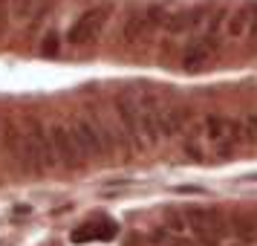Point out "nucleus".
Instances as JSON below:
<instances>
[{"label":"nucleus","mask_w":257,"mask_h":246,"mask_svg":"<svg viewBox=\"0 0 257 246\" xmlns=\"http://www.w3.org/2000/svg\"><path fill=\"white\" fill-rule=\"evenodd\" d=\"M217 55H220V32L217 29H202L182 52V70L202 72Z\"/></svg>","instance_id":"7"},{"label":"nucleus","mask_w":257,"mask_h":246,"mask_svg":"<svg viewBox=\"0 0 257 246\" xmlns=\"http://www.w3.org/2000/svg\"><path fill=\"white\" fill-rule=\"evenodd\" d=\"M248 38L257 41V12H254V21H251V29H248Z\"/></svg>","instance_id":"15"},{"label":"nucleus","mask_w":257,"mask_h":246,"mask_svg":"<svg viewBox=\"0 0 257 246\" xmlns=\"http://www.w3.org/2000/svg\"><path fill=\"white\" fill-rule=\"evenodd\" d=\"M182 217L188 223V234L199 246H222L228 237V214L222 209H202L188 206L182 209Z\"/></svg>","instance_id":"3"},{"label":"nucleus","mask_w":257,"mask_h":246,"mask_svg":"<svg viewBox=\"0 0 257 246\" xmlns=\"http://www.w3.org/2000/svg\"><path fill=\"white\" fill-rule=\"evenodd\" d=\"M15 214H32V206H15Z\"/></svg>","instance_id":"16"},{"label":"nucleus","mask_w":257,"mask_h":246,"mask_svg":"<svg viewBox=\"0 0 257 246\" xmlns=\"http://www.w3.org/2000/svg\"><path fill=\"white\" fill-rule=\"evenodd\" d=\"M3 145L9 156L15 159V168L24 174H47L52 168H58L49 130L41 119H29L26 125L6 122L3 125Z\"/></svg>","instance_id":"1"},{"label":"nucleus","mask_w":257,"mask_h":246,"mask_svg":"<svg viewBox=\"0 0 257 246\" xmlns=\"http://www.w3.org/2000/svg\"><path fill=\"white\" fill-rule=\"evenodd\" d=\"M118 226L110 217H95V220L84 223L72 232V243H87V240H113Z\"/></svg>","instance_id":"10"},{"label":"nucleus","mask_w":257,"mask_h":246,"mask_svg":"<svg viewBox=\"0 0 257 246\" xmlns=\"http://www.w3.org/2000/svg\"><path fill=\"white\" fill-rule=\"evenodd\" d=\"M191 133L205 148L208 162L211 159L214 162L234 159L243 148H248V133H245L243 119H231V116H222V113H208Z\"/></svg>","instance_id":"2"},{"label":"nucleus","mask_w":257,"mask_h":246,"mask_svg":"<svg viewBox=\"0 0 257 246\" xmlns=\"http://www.w3.org/2000/svg\"><path fill=\"white\" fill-rule=\"evenodd\" d=\"M191 125V107L176 105V102H168L165 99L159 113H156V128H159V136L162 139H174L179 133H185V128Z\"/></svg>","instance_id":"8"},{"label":"nucleus","mask_w":257,"mask_h":246,"mask_svg":"<svg viewBox=\"0 0 257 246\" xmlns=\"http://www.w3.org/2000/svg\"><path fill=\"white\" fill-rule=\"evenodd\" d=\"M49 130V142H52V153H55V162L67 171H78L87 165L84 159V151L78 145V136L72 130V122L70 119H58V122H49L47 125Z\"/></svg>","instance_id":"4"},{"label":"nucleus","mask_w":257,"mask_h":246,"mask_svg":"<svg viewBox=\"0 0 257 246\" xmlns=\"http://www.w3.org/2000/svg\"><path fill=\"white\" fill-rule=\"evenodd\" d=\"M110 15H113V3H98L93 9L81 12L75 18V24H70V29H67V44L70 47H87V44H93L95 38L104 32Z\"/></svg>","instance_id":"6"},{"label":"nucleus","mask_w":257,"mask_h":246,"mask_svg":"<svg viewBox=\"0 0 257 246\" xmlns=\"http://www.w3.org/2000/svg\"><path fill=\"white\" fill-rule=\"evenodd\" d=\"M228 232H234L240 237V243L257 246V214L251 211H237L228 214Z\"/></svg>","instance_id":"12"},{"label":"nucleus","mask_w":257,"mask_h":246,"mask_svg":"<svg viewBox=\"0 0 257 246\" xmlns=\"http://www.w3.org/2000/svg\"><path fill=\"white\" fill-rule=\"evenodd\" d=\"M153 240L162 243V246H199L191 234H174V232H168V229H156L153 232Z\"/></svg>","instance_id":"13"},{"label":"nucleus","mask_w":257,"mask_h":246,"mask_svg":"<svg viewBox=\"0 0 257 246\" xmlns=\"http://www.w3.org/2000/svg\"><path fill=\"white\" fill-rule=\"evenodd\" d=\"M234 246H245V243H234Z\"/></svg>","instance_id":"17"},{"label":"nucleus","mask_w":257,"mask_h":246,"mask_svg":"<svg viewBox=\"0 0 257 246\" xmlns=\"http://www.w3.org/2000/svg\"><path fill=\"white\" fill-rule=\"evenodd\" d=\"M211 9L205 6H194V9H179V12H171L168 15V35L171 38H179V35H194V32H202L205 29V21H208Z\"/></svg>","instance_id":"9"},{"label":"nucleus","mask_w":257,"mask_h":246,"mask_svg":"<svg viewBox=\"0 0 257 246\" xmlns=\"http://www.w3.org/2000/svg\"><path fill=\"white\" fill-rule=\"evenodd\" d=\"M254 12H257V0H248L243 6H237V9L225 18V32H228V38H245L248 35L251 21H254Z\"/></svg>","instance_id":"11"},{"label":"nucleus","mask_w":257,"mask_h":246,"mask_svg":"<svg viewBox=\"0 0 257 246\" xmlns=\"http://www.w3.org/2000/svg\"><path fill=\"white\" fill-rule=\"evenodd\" d=\"M168 15H171V9L162 6V3H151L145 9L130 12L124 26H121V41L124 44H142V41H148L159 26H165Z\"/></svg>","instance_id":"5"},{"label":"nucleus","mask_w":257,"mask_h":246,"mask_svg":"<svg viewBox=\"0 0 257 246\" xmlns=\"http://www.w3.org/2000/svg\"><path fill=\"white\" fill-rule=\"evenodd\" d=\"M47 58H58L61 55V47H58V35L55 32H49L47 38H44V49H41Z\"/></svg>","instance_id":"14"}]
</instances>
